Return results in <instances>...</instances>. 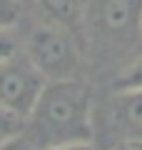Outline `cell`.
<instances>
[{"label": "cell", "mask_w": 142, "mask_h": 150, "mask_svg": "<svg viewBox=\"0 0 142 150\" xmlns=\"http://www.w3.org/2000/svg\"><path fill=\"white\" fill-rule=\"evenodd\" d=\"M18 20H20L18 0H0V30H10Z\"/></svg>", "instance_id": "obj_9"}, {"label": "cell", "mask_w": 142, "mask_h": 150, "mask_svg": "<svg viewBox=\"0 0 142 150\" xmlns=\"http://www.w3.org/2000/svg\"><path fill=\"white\" fill-rule=\"evenodd\" d=\"M117 90H142V58H137L117 78Z\"/></svg>", "instance_id": "obj_8"}, {"label": "cell", "mask_w": 142, "mask_h": 150, "mask_svg": "<svg viewBox=\"0 0 142 150\" xmlns=\"http://www.w3.org/2000/svg\"><path fill=\"white\" fill-rule=\"evenodd\" d=\"M27 58L47 80H70L80 73V50L72 33L53 23L30 33Z\"/></svg>", "instance_id": "obj_2"}, {"label": "cell", "mask_w": 142, "mask_h": 150, "mask_svg": "<svg viewBox=\"0 0 142 150\" xmlns=\"http://www.w3.org/2000/svg\"><path fill=\"white\" fill-rule=\"evenodd\" d=\"M140 33H142V18H140Z\"/></svg>", "instance_id": "obj_14"}, {"label": "cell", "mask_w": 142, "mask_h": 150, "mask_svg": "<svg viewBox=\"0 0 142 150\" xmlns=\"http://www.w3.org/2000/svg\"><path fill=\"white\" fill-rule=\"evenodd\" d=\"M87 8H92L95 30L100 35L122 38L135 25L140 28V18H142L140 0H90Z\"/></svg>", "instance_id": "obj_4"}, {"label": "cell", "mask_w": 142, "mask_h": 150, "mask_svg": "<svg viewBox=\"0 0 142 150\" xmlns=\"http://www.w3.org/2000/svg\"><path fill=\"white\" fill-rule=\"evenodd\" d=\"M13 55H18L15 40L8 35V30H0V63H3V60H8V58H13Z\"/></svg>", "instance_id": "obj_10"}, {"label": "cell", "mask_w": 142, "mask_h": 150, "mask_svg": "<svg viewBox=\"0 0 142 150\" xmlns=\"http://www.w3.org/2000/svg\"><path fill=\"white\" fill-rule=\"evenodd\" d=\"M47 150H100L97 145H92L90 140H72V143H60V145H50Z\"/></svg>", "instance_id": "obj_11"}, {"label": "cell", "mask_w": 142, "mask_h": 150, "mask_svg": "<svg viewBox=\"0 0 142 150\" xmlns=\"http://www.w3.org/2000/svg\"><path fill=\"white\" fill-rule=\"evenodd\" d=\"M25 123H27V118L13 112L5 105H0V145L18 138V135H22L25 133Z\"/></svg>", "instance_id": "obj_7"}, {"label": "cell", "mask_w": 142, "mask_h": 150, "mask_svg": "<svg viewBox=\"0 0 142 150\" xmlns=\"http://www.w3.org/2000/svg\"><path fill=\"white\" fill-rule=\"evenodd\" d=\"M110 150H142V138H125V140H117Z\"/></svg>", "instance_id": "obj_13"}, {"label": "cell", "mask_w": 142, "mask_h": 150, "mask_svg": "<svg viewBox=\"0 0 142 150\" xmlns=\"http://www.w3.org/2000/svg\"><path fill=\"white\" fill-rule=\"evenodd\" d=\"M47 78L32 65L27 55H13L0 63V105L30 118Z\"/></svg>", "instance_id": "obj_3"}, {"label": "cell", "mask_w": 142, "mask_h": 150, "mask_svg": "<svg viewBox=\"0 0 142 150\" xmlns=\"http://www.w3.org/2000/svg\"><path fill=\"white\" fill-rule=\"evenodd\" d=\"M112 130L125 138H142V90H117L107 103Z\"/></svg>", "instance_id": "obj_5"}, {"label": "cell", "mask_w": 142, "mask_h": 150, "mask_svg": "<svg viewBox=\"0 0 142 150\" xmlns=\"http://www.w3.org/2000/svg\"><path fill=\"white\" fill-rule=\"evenodd\" d=\"M37 3H40V13L45 15L47 23L60 25L70 33L85 20L90 5V0H37Z\"/></svg>", "instance_id": "obj_6"}, {"label": "cell", "mask_w": 142, "mask_h": 150, "mask_svg": "<svg viewBox=\"0 0 142 150\" xmlns=\"http://www.w3.org/2000/svg\"><path fill=\"white\" fill-rule=\"evenodd\" d=\"M32 133L47 145L90 140L92 133V93L87 83L70 80H47L32 108L30 118Z\"/></svg>", "instance_id": "obj_1"}, {"label": "cell", "mask_w": 142, "mask_h": 150, "mask_svg": "<svg viewBox=\"0 0 142 150\" xmlns=\"http://www.w3.org/2000/svg\"><path fill=\"white\" fill-rule=\"evenodd\" d=\"M0 150H32V143H30V140H25L22 135H18V138L3 143V145H0Z\"/></svg>", "instance_id": "obj_12"}]
</instances>
